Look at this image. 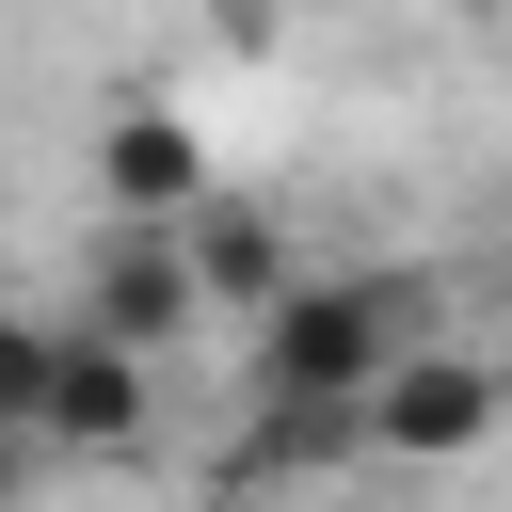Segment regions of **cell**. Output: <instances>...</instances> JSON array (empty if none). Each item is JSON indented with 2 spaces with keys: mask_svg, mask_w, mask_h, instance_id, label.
I'll return each mask as SVG.
<instances>
[{
  "mask_svg": "<svg viewBox=\"0 0 512 512\" xmlns=\"http://www.w3.org/2000/svg\"><path fill=\"white\" fill-rule=\"evenodd\" d=\"M176 272H192V320H208V304L272 320V288H288L304 256H288V224H272V208H224V192H208V208L176 224Z\"/></svg>",
  "mask_w": 512,
  "mask_h": 512,
  "instance_id": "6",
  "label": "cell"
},
{
  "mask_svg": "<svg viewBox=\"0 0 512 512\" xmlns=\"http://www.w3.org/2000/svg\"><path fill=\"white\" fill-rule=\"evenodd\" d=\"M48 352H64V320H0V448H32V400H48Z\"/></svg>",
  "mask_w": 512,
  "mask_h": 512,
  "instance_id": "7",
  "label": "cell"
},
{
  "mask_svg": "<svg viewBox=\"0 0 512 512\" xmlns=\"http://www.w3.org/2000/svg\"><path fill=\"white\" fill-rule=\"evenodd\" d=\"M144 416H160V368H128V352L64 336V352H48V400H32V448L112 464V448H144Z\"/></svg>",
  "mask_w": 512,
  "mask_h": 512,
  "instance_id": "3",
  "label": "cell"
},
{
  "mask_svg": "<svg viewBox=\"0 0 512 512\" xmlns=\"http://www.w3.org/2000/svg\"><path fill=\"white\" fill-rule=\"evenodd\" d=\"M96 352H128V368H160L176 336H192V272H176V224H128L112 256H96V320H80Z\"/></svg>",
  "mask_w": 512,
  "mask_h": 512,
  "instance_id": "4",
  "label": "cell"
},
{
  "mask_svg": "<svg viewBox=\"0 0 512 512\" xmlns=\"http://www.w3.org/2000/svg\"><path fill=\"white\" fill-rule=\"evenodd\" d=\"M400 352H432V272H288L272 320H256V400L352 432V400Z\"/></svg>",
  "mask_w": 512,
  "mask_h": 512,
  "instance_id": "1",
  "label": "cell"
},
{
  "mask_svg": "<svg viewBox=\"0 0 512 512\" xmlns=\"http://www.w3.org/2000/svg\"><path fill=\"white\" fill-rule=\"evenodd\" d=\"M96 192H112V224H192L208 208V144L176 112H112L96 128Z\"/></svg>",
  "mask_w": 512,
  "mask_h": 512,
  "instance_id": "5",
  "label": "cell"
},
{
  "mask_svg": "<svg viewBox=\"0 0 512 512\" xmlns=\"http://www.w3.org/2000/svg\"><path fill=\"white\" fill-rule=\"evenodd\" d=\"M512 416V384H496V352H464V336H432V352H400L368 400H352V448H400V464H464L480 432Z\"/></svg>",
  "mask_w": 512,
  "mask_h": 512,
  "instance_id": "2",
  "label": "cell"
}]
</instances>
